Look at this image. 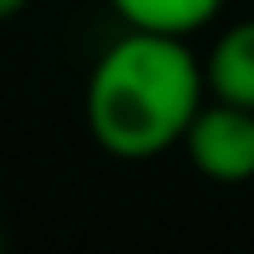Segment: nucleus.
Masks as SVG:
<instances>
[{
	"label": "nucleus",
	"mask_w": 254,
	"mask_h": 254,
	"mask_svg": "<svg viewBox=\"0 0 254 254\" xmlns=\"http://www.w3.org/2000/svg\"><path fill=\"white\" fill-rule=\"evenodd\" d=\"M202 94V66L179 33L127 28L90 71L85 127L99 151L118 160H151L179 146Z\"/></svg>",
	"instance_id": "nucleus-1"
},
{
	"label": "nucleus",
	"mask_w": 254,
	"mask_h": 254,
	"mask_svg": "<svg viewBox=\"0 0 254 254\" xmlns=\"http://www.w3.org/2000/svg\"><path fill=\"white\" fill-rule=\"evenodd\" d=\"M202 85L212 99L254 109V19H240L212 43V57L202 66Z\"/></svg>",
	"instance_id": "nucleus-3"
},
{
	"label": "nucleus",
	"mask_w": 254,
	"mask_h": 254,
	"mask_svg": "<svg viewBox=\"0 0 254 254\" xmlns=\"http://www.w3.org/2000/svg\"><path fill=\"white\" fill-rule=\"evenodd\" d=\"M33 5V0H0V24H5V19H14L19 9H28Z\"/></svg>",
	"instance_id": "nucleus-5"
},
{
	"label": "nucleus",
	"mask_w": 254,
	"mask_h": 254,
	"mask_svg": "<svg viewBox=\"0 0 254 254\" xmlns=\"http://www.w3.org/2000/svg\"><path fill=\"white\" fill-rule=\"evenodd\" d=\"M127 28H151V33H179L189 38L221 9V0H113Z\"/></svg>",
	"instance_id": "nucleus-4"
},
{
	"label": "nucleus",
	"mask_w": 254,
	"mask_h": 254,
	"mask_svg": "<svg viewBox=\"0 0 254 254\" xmlns=\"http://www.w3.org/2000/svg\"><path fill=\"white\" fill-rule=\"evenodd\" d=\"M0 250H5V231H0Z\"/></svg>",
	"instance_id": "nucleus-6"
},
{
	"label": "nucleus",
	"mask_w": 254,
	"mask_h": 254,
	"mask_svg": "<svg viewBox=\"0 0 254 254\" xmlns=\"http://www.w3.org/2000/svg\"><path fill=\"white\" fill-rule=\"evenodd\" d=\"M179 146L189 151V165L212 184H250L254 179V109L212 99L193 109Z\"/></svg>",
	"instance_id": "nucleus-2"
}]
</instances>
